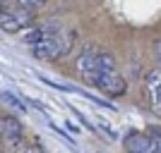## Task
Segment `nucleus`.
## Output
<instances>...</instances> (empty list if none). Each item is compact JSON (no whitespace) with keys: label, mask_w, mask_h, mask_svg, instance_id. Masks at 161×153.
<instances>
[{"label":"nucleus","mask_w":161,"mask_h":153,"mask_svg":"<svg viewBox=\"0 0 161 153\" xmlns=\"http://www.w3.org/2000/svg\"><path fill=\"white\" fill-rule=\"evenodd\" d=\"M72 43H75L72 31L51 24L46 38L39 41V43H34V46H29V48H31V55L39 58V60H60L63 55H67L72 50Z\"/></svg>","instance_id":"1"},{"label":"nucleus","mask_w":161,"mask_h":153,"mask_svg":"<svg viewBox=\"0 0 161 153\" xmlns=\"http://www.w3.org/2000/svg\"><path fill=\"white\" fill-rule=\"evenodd\" d=\"M106 50H101V48L96 46H84V50L80 53V58H77V77H80L84 84H89V86H94L96 77H99V72L103 69V65H106L108 60Z\"/></svg>","instance_id":"2"},{"label":"nucleus","mask_w":161,"mask_h":153,"mask_svg":"<svg viewBox=\"0 0 161 153\" xmlns=\"http://www.w3.org/2000/svg\"><path fill=\"white\" fill-rule=\"evenodd\" d=\"M94 89H99L101 93H106L111 98L123 96V93L128 91L125 77L120 74V69H118V65H115V60H113V55H108L103 69L99 72V77H96V81H94Z\"/></svg>","instance_id":"3"},{"label":"nucleus","mask_w":161,"mask_h":153,"mask_svg":"<svg viewBox=\"0 0 161 153\" xmlns=\"http://www.w3.org/2000/svg\"><path fill=\"white\" fill-rule=\"evenodd\" d=\"M0 27L5 33H17L24 29L34 27V12L27 7H17V10H3L0 14Z\"/></svg>","instance_id":"4"},{"label":"nucleus","mask_w":161,"mask_h":153,"mask_svg":"<svg viewBox=\"0 0 161 153\" xmlns=\"http://www.w3.org/2000/svg\"><path fill=\"white\" fill-rule=\"evenodd\" d=\"M144 96L152 113L161 115V69H152L144 77Z\"/></svg>","instance_id":"5"},{"label":"nucleus","mask_w":161,"mask_h":153,"mask_svg":"<svg viewBox=\"0 0 161 153\" xmlns=\"http://www.w3.org/2000/svg\"><path fill=\"white\" fill-rule=\"evenodd\" d=\"M0 134H3V144H10V148H14L24 136V127L19 125V120L14 115H3L0 117Z\"/></svg>","instance_id":"6"},{"label":"nucleus","mask_w":161,"mask_h":153,"mask_svg":"<svg viewBox=\"0 0 161 153\" xmlns=\"http://www.w3.org/2000/svg\"><path fill=\"white\" fill-rule=\"evenodd\" d=\"M125 153H154L147 132H130L125 136Z\"/></svg>","instance_id":"7"},{"label":"nucleus","mask_w":161,"mask_h":153,"mask_svg":"<svg viewBox=\"0 0 161 153\" xmlns=\"http://www.w3.org/2000/svg\"><path fill=\"white\" fill-rule=\"evenodd\" d=\"M147 134H149L152 146H154V153H161V127H149Z\"/></svg>","instance_id":"8"},{"label":"nucleus","mask_w":161,"mask_h":153,"mask_svg":"<svg viewBox=\"0 0 161 153\" xmlns=\"http://www.w3.org/2000/svg\"><path fill=\"white\" fill-rule=\"evenodd\" d=\"M3 100H5V103H10L12 108H17L19 113H24V110H27V105H24V103H19V100H17V96H14V93H10V91L3 93Z\"/></svg>","instance_id":"9"},{"label":"nucleus","mask_w":161,"mask_h":153,"mask_svg":"<svg viewBox=\"0 0 161 153\" xmlns=\"http://www.w3.org/2000/svg\"><path fill=\"white\" fill-rule=\"evenodd\" d=\"M43 3L46 0H19V7H27V10H39V7H43Z\"/></svg>","instance_id":"10"},{"label":"nucleus","mask_w":161,"mask_h":153,"mask_svg":"<svg viewBox=\"0 0 161 153\" xmlns=\"http://www.w3.org/2000/svg\"><path fill=\"white\" fill-rule=\"evenodd\" d=\"M19 153H46V151H43L41 146H24Z\"/></svg>","instance_id":"11"},{"label":"nucleus","mask_w":161,"mask_h":153,"mask_svg":"<svg viewBox=\"0 0 161 153\" xmlns=\"http://www.w3.org/2000/svg\"><path fill=\"white\" fill-rule=\"evenodd\" d=\"M154 50H156V58L161 60V41H156V43H154Z\"/></svg>","instance_id":"12"},{"label":"nucleus","mask_w":161,"mask_h":153,"mask_svg":"<svg viewBox=\"0 0 161 153\" xmlns=\"http://www.w3.org/2000/svg\"><path fill=\"white\" fill-rule=\"evenodd\" d=\"M3 3H7V0H3Z\"/></svg>","instance_id":"13"}]
</instances>
